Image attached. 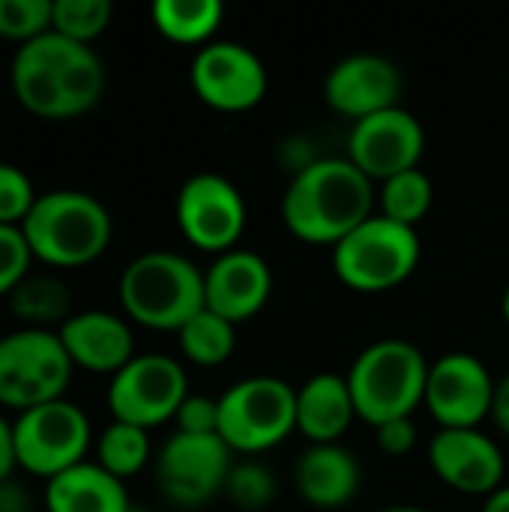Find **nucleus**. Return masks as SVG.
Wrapping results in <instances>:
<instances>
[{
  "instance_id": "1",
  "label": "nucleus",
  "mask_w": 509,
  "mask_h": 512,
  "mask_svg": "<svg viewBox=\"0 0 509 512\" xmlns=\"http://www.w3.org/2000/svg\"><path fill=\"white\" fill-rule=\"evenodd\" d=\"M12 93L42 120H72L102 99L105 66L90 45L48 30L15 51Z\"/></svg>"
},
{
  "instance_id": "2",
  "label": "nucleus",
  "mask_w": 509,
  "mask_h": 512,
  "mask_svg": "<svg viewBox=\"0 0 509 512\" xmlns=\"http://www.w3.org/2000/svg\"><path fill=\"white\" fill-rule=\"evenodd\" d=\"M372 204V180L348 156H327L297 168L282 195V222L303 243L336 246L375 216Z\"/></svg>"
},
{
  "instance_id": "3",
  "label": "nucleus",
  "mask_w": 509,
  "mask_h": 512,
  "mask_svg": "<svg viewBox=\"0 0 509 512\" xmlns=\"http://www.w3.org/2000/svg\"><path fill=\"white\" fill-rule=\"evenodd\" d=\"M21 231L33 258L57 270H75L102 258L114 225L99 198L78 189H51L36 198Z\"/></svg>"
},
{
  "instance_id": "4",
  "label": "nucleus",
  "mask_w": 509,
  "mask_h": 512,
  "mask_svg": "<svg viewBox=\"0 0 509 512\" xmlns=\"http://www.w3.org/2000/svg\"><path fill=\"white\" fill-rule=\"evenodd\" d=\"M429 360L408 339H378L366 345L348 369V387L357 408L372 429L411 417L426 399Z\"/></svg>"
},
{
  "instance_id": "5",
  "label": "nucleus",
  "mask_w": 509,
  "mask_h": 512,
  "mask_svg": "<svg viewBox=\"0 0 509 512\" xmlns=\"http://www.w3.org/2000/svg\"><path fill=\"white\" fill-rule=\"evenodd\" d=\"M123 312L150 330H180L204 309V273L177 252H144L120 276Z\"/></svg>"
},
{
  "instance_id": "6",
  "label": "nucleus",
  "mask_w": 509,
  "mask_h": 512,
  "mask_svg": "<svg viewBox=\"0 0 509 512\" xmlns=\"http://www.w3.org/2000/svg\"><path fill=\"white\" fill-rule=\"evenodd\" d=\"M420 264L417 228L387 216L366 219L342 243L333 246L336 276L360 294H384L399 288Z\"/></svg>"
},
{
  "instance_id": "7",
  "label": "nucleus",
  "mask_w": 509,
  "mask_h": 512,
  "mask_svg": "<svg viewBox=\"0 0 509 512\" xmlns=\"http://www.w3.org/2000/svg\"><path fill=\"white\" fill-rule=\"evenodd\" d=\"M297 432V390L273 375H252L219 396V438L231 453H264Z\"/></svg>"
},
{
  "instance_id": "8",
  "label": "nucleus",
  "mask_w": 509,
  "mask_h": 512,
  "mask_svg": "<svg viewBox=\"0 0 509 512\" xmlns=\"http://www.w3.org/2000/svg\"><path fill=\"white\" fill-rule=\"evenodd\" d=\"M72 360L51 330H18L0 339V405L30 411L63 399Z\"/></svg>"
},
{
  "instance_id": "9",
  "label": "nucleus",
  "mask_w": 509,
  "mask_h": 512,
  "mask_svg": "<svg viewBox=\"0 0 509 512\" xmlns=\"http://www.w3.org/2000/svg\"><path fill=\"white\" fill-rule=\"evenodd\" d=\"M12 441L18 468L48 483L84 462L90 447V420L78 405L57 399L21 411L12 423Z\"/></svg>"
},
{
  "instance_id": "10",
  "label": "nucleus",
  "mask_w": 509,
  "mask_h": 512,
  "mask_svg": "<svg viewBox=\"0 0 509 512\" xmlns=\"http://www.w3.org/2000/svg\"><path fill=\"white\" fill-rule=\"evenodd\" d=\"M189 396L183 366L168 354H138L132 357L108 387V408L114 420L153 429L177 417Z\"/></svg>"
},
{
  "instance_id": "11",
  "label": "nucleus",
  "mask_w": 509,
  "mask_h": 512,
  "mask_svg": "<svg viewBox=\"0 0 509 512\" xmlns=\"http://www.w3.org/2000/svg\"><path fill=\"white\" fill-rule=\"evenodd\" d=\"M231 468V447L219 435L174 432L156 456V483L171 504L195 510L225 492Z\"/></svg>"
},
{
  "instance_id": "12",
  "label": "nucleus",
  "mask_w": 509,
  "mask_h": 512,
  "mask_svg": "<svg viewBox=\"0 0 509 512\" xmlns=\"http://www.w3.org/2000/svg\"><path fill=\"white\" fill-rule=\"evenodd\" d=\"M174 213L180 234L201 252L225 255L237 249L246 231V201L240 189L213 171H201L180 186Z\"/></svg>"
},
{
  "instance_id": "13",
  "label": "nucleus",
  "mask_w": 509,
  "mask_h": 512,
  "mask_svg": "<svg viewBox=\"0 0 509 512\" xmlns=\"http://www.w3.org/2000/svg\"><path fill=\"white\" fill-rule=\"evenodd\" d=\"M189 78L195 96L225 114L249 111L267 93V69L261 57L252 48L225 39H213L210 45L198 48Z\"/></svg>"
},
{
  "instance_id": "14",
  "label": "nucleus",
  "mask_w": 509,
  "mask_h": 512,
  "mask_svg": "<svg viewBox=\"0 0 509 512\" xmlns=\"http://www.w3.org/2000/svg\"><path fill=\"white\" fill-rule=\"evenodd\" d=\"M492 372L474 354L453 351L429 366L423 405L441 429H477L495 408Z\"/></svg>"
},
{
  "instance_id": "15",
  "label": "nucleus",
  "mask_w": 509,
  "mask_h": 512,
  "mask_svg": "<svg viewBox=\"0 0 509 512\" xmlns=\"http://www.w3.org/2000/svg\"><path fill=\"white\" fill-rule=\"evenodd\" d=\"M426 132L420 120L402 105L378 111L354 123L348 135V159L369 180H390L420 165Z\"/></svg>"
},
{
  "instance_id": "16",
  "label": "nucleus",
  "mask_w": 509,
  "mask_h": 512,
  "mask_svg": "<svg viewBox=\"0 0 509 512\" xmlns=\"http://www.w3.org/2000/svg\"><path fill=\"white\" fill-rule=\"evenodd\" d=\"M402 93V72L384 54L360 51L342 57L324 78V99L327 105L351 117L354 123L372 117L378 111L396 108Z\"/></svg>"
},
{
  "instance_id": "17",
  "label": "nucleus",
  "mask_w": 509,
  "mask_h": 512,
  "mask_svg": "<svg viewBox=\"0 0 509 512\" xmlns=\"http://www.w3.org/2000/svg\"><path fill=\"white\" fill-rule=\"evenodd\" d=\"M438 480L465 495H492L504 486V453L480 429H438L429 444Z\"/></svg>"
},
{
  "instance_id": "18",
  "label": "nucleus",
  "mask_w": 509,
  "mask_h": 512,
  "mask_svg": "<svg viewBox=\"0 0 509 512\" xmlns=\"http://www.w3.org/2000/svg\"><path fill=\"white\" fill-rule=\"evenodd\" d=\"M273 294L270 264L252 249H231L219 255L204 273V309L219 318L240 321L255 318Z\"/></svg>"
},
{
  "instance_id": "19",
  "label": "nucleus",
  "mask_w": 509,
  "mask_h": 512,
  "mask_svg": "<svg viewBox=\"0 0 509 512\" xmlns=\"http://www.w3.org/2000/svg\"><path fill=\"white\" fill-rule=\"evenodd\" d=\"M72 366L96 372V375H117L135 357V336L120 315L90 309L69 315L57 330Z\"/></svg>"
},
{
  "instance_id": "20",
  "label": "nucleus",
  "mask_w": 509,
  "mask_h": 512,
  "mask_svg": "<svg viewBox=\"0 0 509 512\" xmlns=\"http://www.w3.org/2000/svg\"><path fill=\"white\" fill-rule=\"evenodd\" d=\"M294 486L309 507L342 510L357 498L363 486V471L354 453L342 444H312L297 459Z\"/></svg>"
},
{
  "instance_id": "21",
  "label": "nucleus",
  "mask_w": 509,
  "mask_h": 512,
  "mask_svg": "<svg viewBox=\"0 0 509 512\" xmlns=\"http://www.w3.org/2000/svg\"><path fill=\"white\" fill-rule=\"evenodd\" d=\"M357 408L345 375L318 372L297 390V432L309 444H339Z\"/></svg>"
},
{
  "instance_id": "22",
  "label": "nucleus",
  "mask_w": 509,
  "mask_h": 512,
  "mask_svg": "<svg viewBox=\"0 0 509 512\" xmlns=\"http://www.w3.org/2000/svg\"><path fill=\"white\" fill-rule=\"evenodd\" d=\"M48 512H129L132 501L114 474L96 462H81L45 483Z\"/></svg>"
},
{
  "instance_id": "23",
  "label": "nucleus",
  "mask_w": 509,
  "mask_h": 512,
  "mask_svg": "<svg viewBox=\"0 0 509 512\" xmlns=\"http://www.w3.org/2000/svg\"><path fill=\"white\" fill-rule=\"evenodd\" d=\"M153 27L177 45H210L225 18L219 0H156L150 9Z\"/></svg>"
},
{
  "instance_id": "24",
  "label": "nucleus",
  "mask_w": 509,
  "mask_h": 512,
  "mask_svg": "<svg viewBox=\"0 0 509 512\" xmlns=\"http://www.w3.org/2000/svg\"><path fill=\"white\" fill-rule=\"evenodd\" d=\"M9 309L18 321L45 330V324H63L72 315V297L57 276H27L9 294Z\"/></svg>"
},
{
  "instance_id": "25",
  "label": "nucleus",
  "mask_w": 509,
  "mask_h": 512,
  "mask_svg": "<svg viewBox=\"0 0 509 512\" xmlns=\"http://www.w3.org/2000/svg\"><path fill=\"white\" fill-rule=\"evenodd\" d=\"M177 336H180L183 357L189 363H195V366H204V369L222 366L234 354V348H237L234 324L219 318L210 309H201L195 318H189L177 330Z\"/></svg>"
},
{
  "instance_id": "26",
  "label": "nucleus",
  "mask_w": 509,
  "mask_h": 512,
  "mask_svg": "<svg viewBox=\"0 0 509 512\" xmlns=\"http://www.w3.org/2000/svg\"><path fill=\"white\" fill-rule=\"evenodd\" d=\"M432 201H435L432 177L420 168L402 171L384 180L381 186V216L408 228H417V222L426 219V213L432 210Z\"/></svg>"
},
{
  "instance_id": "27",
  "label": "nucleus",
  "mask_w": 509,
  "mask_h": 512,
  "mask_svg": "<svg viewBox=\"0 0 509 512\" xmlns=\"http://www.w3.org/2000/svg\"><path fill=\"white\" fill-rule=\"evenodd\" d=\"M147 462H150V435H147V429H138V426L114 420L99 435L96 465H102L117 480L135 477L138 471H144Z\"/></svg>"
},
{
  "instance_id": "28",
  "label": "nucleus",
  "mask_w": 509,
  "mask_h": 512,
  "mask_svg": "<svg viewBox=\"0 0 509 512\" xmlns=\"http://www.w3.org/2000/svg\"><path fill=\"white\" fill-rule=\"evenodd\" d=\"M114 6L108 0H51V30L90 45L111 24Z\"/></svg>"
},
{
  "instance_id": "29",
  "label": "nucleus",
  "mask_w": 509,
  "mask_h": 512,
  "mask_svg": "<svg viewBox=\"0 0 509 512\" xmlns=\"http://www.w3.org/2000/svg\"><path fill=\"white\" fill-rule=\"evenodd\" d=\"M225 495L237 510H267L276 498V477L270 468H264L258 462L234 465L228 474V483H225Z\"/></svg>"
},
{
  "instance_id": "30",
  "label": "nucleus",
  "mask_w": 509,
  "mask_h": 512,
  "mask_svg": "<svg viewBox=\"0 0 509 512\" xmlns=\"http://www.w3.org/2000/svg\"><path fill=\"white\" fill-rule=\"evenodd\" d=\"M51 30V0H0V39L33 42Z\"/></svg>"
},
{
  "instance_id": "31",
  "label": "nucleus",
  "mask_w": 509,
  "mask_h": 512,
  "mask_svg": "<svg viewBox=\"0 0 509 512\" xmlns=\"http://www.w3.org/2000/svg\"><path fill=\"white\" fill-rule=\"evenodd\" d=\"M36 189L30 177L9 162H0V225H15L21 228L24 219L30 216L36 204Z\"/></svg>"
},
{
  "instance_id": "32",
  "label": "nucleus",
  "mask_w": 509,
  "mask_h": 512,
  "mask_svg": "<svg viewBox=\"0 0 509 512\" xmlns=\"http://www.w3.org/2000/svg\"><path fill=\"white\" fill-rule=\"evenodd\" d=\"M33 252L27 237L15 225H0V297H9L30 273Z\"/></svg>"
},
{
  "instance_id": "33",
  "label": "nucleus",
  "mask_w": 509,
  "mask_h": 512,
  "mask_svg": "<svg viewBox=\"0 0 509 512\" xmlns=\"http://www.w3.org/2000/svg\"><path fill=\"white\" fill-rule=\"evenodd\" d=\"M177 432L186 435H219V399L210 396H186L177 411Z\"/></svg>"
},
{
  "instance_id": "34",
  "label": "nucleus",
  "mask_w": 509,
  "mask_h": 512,
  "mask_svg": "<svg viewBox=\"0 0 509 512\" xmlns=\"http://www.w3.org/2000/svg\"><path fill=\"white\" fill-rule=\"evenodd\" d=\"M375 444L381 453L399 459L408 456L417 444V426L414 417H399V420H387L381 426H375Z\"/></svg>"
},
{
  "instance_id": "35",
  "label": "nucleus",
  "mask_w": 509,
  "mask_h": 512,
  "mask_svg": "<svg viewBox=\"0 0 509 512\" xmlns=\"http://www.w3.org/2000/svg\"><path fill=\"white\" fill-rule=\"evenodd\" d=\"M0 512H33L30 492L21 483H15L12 477L0 483Z\"/></svg>"
},
{
  "instance_id": "36",
  "label": "nucleus",
  "mask_w": 509,
  "mask_h": 512,
  "mask_svg": "<svg viewBox=\"0 0 509 512\" xmlns=\"http://www.w3.org/2000/svg\"><path fill=\"white\" fill-rule=\"evenodd\" d=\"M18 459H15V441H12V423L0 417V483L12 477Z\"/></svg>"
},
{
  "instance_id": "37",
  "label": "nucleus",
  "mask_w": 509,
  "mask_h": 512,
  "mask_svg": "<svg viewBox=\"0 0 509 512\" xmlns=\"http://www.w3.org/2000/svg\"><path fill=\"white\" fill-rule=\"evenodd\" d=\"M492 417H495V423H498V429L504 432L509 438V375L498 384V390H495V408H492Z\"/></svg>"
},
{
  "instance_id": "38",
  "label": "nucleus",
  "mask_w": 509,
  "mask_h": 512,
  "mask_svg": "<svg viewBox=\"0 0 509 512\" xmlns=\"http://www.w3.org/2000/svg\"><path fill=\"white\" fill-rule=\"evenodd\" d=\"M483 512H509V483L507 486H501V489H495V492L486 498Z\"/></svg>"
},
{
  "instance_id": "39",
  "label": "nucleus",
  "mask_w": 509,
  "mask_h": 512,
  "mask_svg": "<svg viewBox=\"0 0 509 512\" xmlns=\"http://www.w3.org/2000/svg\"><path fill=\"white\" fill-rule=\"evenodd\" d=\"M381 512H429L423 510V507H411V504H396V507H387V510Z\"/></svg>"
},
{
  "instance_id": "40",
  "label": "nucleus",
  "mask_w": 509,
  "mask_h": 512,
  "mask_svg": "<svg viewBox=\"0 0 509 512\" xmlns=\"http://www.w3.org/2000/svg\"><path fill=\"white\" fill-rule=\"evenodd\" d=\"M501 312H504V321L509 324V285L507 291H504V300H501Z\"/></svg>"
},
{
  "instance_id": "41",
  "label": "nucleus",
  "mask_w": 509,
  "mask_h": 512,
  "mask_svg": "<svg viewBox=\"0 0 509 512\" xmlns=\"http://www.w3.org/2000/svg\"><path fill=\"white\" fill-rule=\"evenodd\" d=\"M129 512H144V510H138V507H132V510H129Z\"/></svg>"
}]
</instances>
